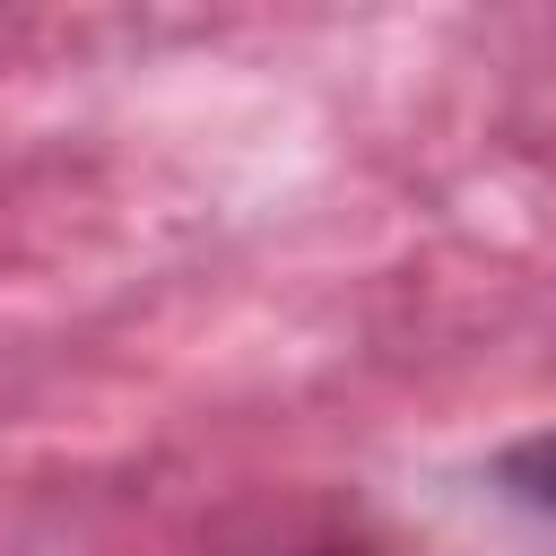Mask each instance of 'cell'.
Here are the masks:
<instances>
[{
    "instance_id": "cell-1",
    "label": "cell",
    "mask_w": 556,
    "mask_h": 556,
    "mask_svg": "<svg viewBox=\"0 0 556 556\" xmlns=\"http://www.w3.org/2000/svg\"><path fill=\"white\" fill-rule=\"evenodd\" d=\"M495 495L530 521V539L556 556V426L547 434H521L513 452H495Z\"/></svg>"
},
{
    "instance_id": "cell-2",
    "label": "cell",
    "mask_w": 556,
    "mask_h": 556,
    "mask_svg": "<svg viewBox=\"0 0 556 556\" xmlns=\"http://www.w3.org/2000/svg\"><path fill=\"white\" fill-rule=\"evenodd\" d=\"M304 556H382V547H356V539H330V547H304Z\"/></svg>"
}]
</instances>
